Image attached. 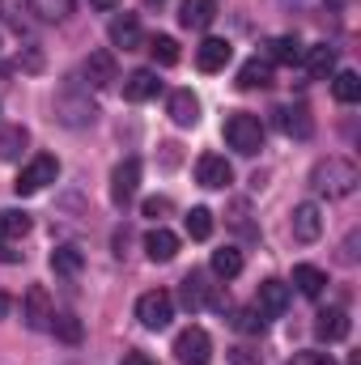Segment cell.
<instances>
[{
	"label": "cell",
	"instance_id": "4316f807",
	"mask_svg": "<svg viewBox=\"0 0 361 365\" xmlns=\"http://www.w3.org/2000/svg\"><path fill=\"white\" fill-rule=\"evenodd\" d=\"M293 284H298V293H306V297H319V293L327 289V276L319 272L315 264H298V268H293Z\"/></svg>",
	"mask_w": 361,
	"mask_h": 365
},
{
	"label": "cell",
	"instance_id": "ab89813d",
	"mask_svg": "<svg viewBox=\"0 0 361 365\" xmlns=\"http://www.w3.org/2000/svg\"><path fill=\"white\" fill-rule=\"evenodd\" d=\"M345 264H357V234H349L345 242Z\"/></svg>",
	"mask_w": 361,
	"mask_h": 365
},
{
	"label": "cell",
	"instance_id": "4dcf8cb0",
	"mask_svg": "<svg viewBox=\"0 0 361 365\" xmlns=\"http://www.w3.org/2000/svg\"><path fill=\"white\" fill-rule=\"evenodd\" d=\"M47 331H56V340H64V344H81V319L77 314H51V327Z\"/></svg>",
	"mask_w": 361,
	"mask_h": 365
},
{
	"label": "cell",
	"instance_id": "1f68e13d",
	"mask_svg": "<svg viewBox=\"0 0 361 365\" xmlns=\"http://www.w3.org/2000/svg\"><path fill=\"white\" fill-rule=\"evenodd\" d=\"M73 4H77V0H30V9H34L43 21H64V17L73 13Z\"/></svg>",
	"mask_w": 361,
	"mask_h": 365
},
{
	"label": "cell",
	"instance_id": "8fae6325",
	"mask_svg": "<svg viewBox=\"0 0 361 365\" xmlns=\"http://www.w3.org/2000/svg\"><path fill=\"white\" fill-rule=\"evenodd\" d=\"M349 331H353V323H349V310H340V306H327V310H319V314H315V336H319V340L336 344V340H345Z\"/></svg>",
	"mask_w": 361,
	"mask_h": 365
},
{
	"label": "cell",
	"instance_id": "f35d334b",
	"mask_svg": "<svg viewBox=\"0 0 361 365\" xmlns=\"http://www.w3.org/2000/svg\"><path fill=\"white\" fill-rule=\"evenodd\" d=\"M119 365H158L149 353H141V349H132V353H123V361Z\"/></svg>",
	"mask_w": 361,
	"mask_h": 365
},
{
	"label": "cell",
	"instance_id": "4fadbf2b",
	"mask_svg": "<svg viewBox=\"0 0 361 365\" xmlns=\"http://www.w3.org/2000/svg\"><path fill=\"white\" fill-rule=\"evenodd\" d=\"M111 43H115V47H123V51H136V47L145 43L141 17H136V13H119V17L111 21Z\"/></svg>",
	"mask_w": 361,
	"mask_h": 365
},
{
	"label": "cell",
	"instance_id": "f1b7e54d",
	"mask_svg": "<svg viewBox=\"0 0 361 365\" xmlns=\"http://www.w3.org/2000/svg\"><path fill=\"white\" fill-rule=\"evenodd\" d=\"M81 268H86V255L77 247H56L51 251V272L56 276H77Z\"/></svg>",
	"mask_w": 361,
	"mask_h": 365
},
{
	"label": "cell",
	"instance_id": "ffe728a7",
	"mask_svg": "<svg viewBox=\"0 0 361 365\" xmlns=\"http://www.w3.org/2000/svg\"><path fill=\"white\" fill-rule=\"evenodd\" d=\"M302 60H306V73H310L315 81H323V77H332V73H336V47H327V43H319V47L302 51Z\"/></svg>",
	"mask_w": 361,
	"mask_h": 365
},
{
	"label": "cell",
	"instance_id": "d6a6232c",
	"mask_svg": "<svg viewBox=\"0 0 361 365\" xmlns=\"http://www.w3.org/2000/svg\"><path fill=\"white\" fill-rule=\"evenodd\" d=\"M149 51H153V60H158L162 68H171V64H179V43H175L171 34H158V38L149 43Z\"/></svg>",
	"mask_w": 361,
	"mask_h": 365
},
{
	"label": "cell",
	"instance_id": "74e56055",
	"mask_svg": "<svg viewBox=\"0 0 361 365\" xmlns=\"http://www.w3.org/2000/svg\"><path fill=\"white\" fill-rule=\"evenodd\" d=\"M230 365H260V353H251L247 344H238V349H230Z\"/></svg>",
	"mask_w": 361,
	"mask_h": 365
},
{
	"label": "cell",
	"instance_id": "d6986e66",
	"mask_svg": "<svg viewBox=\"0 0 361 365\" xmlns=\"http://www.w3.org/2000/svg\"><path fill=\"white\" fill-rule=\"evenodd\" d=\"M171 119H175L179 128H195V123H200V98L191 90H175L171 93Z\"/></svg>",
	"mask_w": 361,
	"mask_h": 365
},
{
	"label": "cell",
	"instance_id": "7bdbcfd3",
	"mask_svg": "<svg viewBox=\"0 0 361 365\" xmlns=\"http://www.w3.org/2000/svg\"><path fill=\"white\" fill-rule=\"evenodd\" d=\"M9 306H13V302H9V297H4V293H0V319H4V314H9Z\"/></svg>",
	"mask_w": 361,
	"mask_h": 365
},
{
	"label": "cell",
	"instance_id": "e0dca14e",
	"mask_svg": "<svg viewBox=\"0 0 361 365\" xmlns=\"http://www.w3.org/2000/svg\"><path fill=\"white\" fill-rule=\"evenodd\" d=\"M213 17H217V0H183L179 4L183 30H208Z\"/></svg>",
	"mask_w": 361,
	"mask_h": 365
},
{
	"label": "cell",
	"instance_id": "30bf717a",
	"mask_svg": "<svg viewBox=\"0 0 361 365\" xmlns=\"http://www.w3.org/2000/svg\"><path fill=\"white\" fill-rule=\"evenodd\" d=\"M136 187H141V162L128 158V162H119V166L111 170V200L123 208V204L136 195Z\"/></svg>",
	"mask_w": 361,
	"mask_h": 365
},
{
	"label": "cell",
	"instance_id": "60d3db41",
	"mask_svg": "<svg viewBox=\"0 0 361 365\" xmlns=\"http://www.w3.org/2000/svg\"><path fill=\"white\" fill-rule=\"evenodd\" d=\"M93 9H102V13H111V9H115V4H119V0H90Z\"/></svg>",
	"mask_w": 361,
	"mask_h": 365
},
{
	"label": "cell",
	"instance_id": "e575fe53",
	"mask_svg": "<svg viewBox=\"0 0 361 365\" xmlns=\"http://www.w3.org/2000/svg\"><path fill=\"white\" fill-rule=\"evenodd\" d=\"M230 323H234L238 331H247V336H260L268 319H264V314H260L255 306H247V310H234V319H230Z\"/></svg>",
	"mask_w": 361,
	"mask_h": 365
},
{
	"label": "cell",
	"instance_id": "d4e9b609",
	"mask_svg": "<svg viewBox=\"0 0 361 365\" xmlns=\"http://www.w3.org/2000/svg\"><path fill=\"white\" fill-rule=\"evenodd\" d=\"M30 234V212L26 208H0V242L26 238Z\"/></svg>",
	"mask_w": 361,
	"mask_h": 365
},
{
	"label": "cell",
	"instance_id": "ba28073f",
	"mask_svg": "<svg viewBox=\"0 0 361 365\" xmlns=\"http://www.w3.org/2000/svg\"><path fill=\"white\" fill-rule=\"evenodd\" d=\"M289 234H293L298 242H315V238L323 234V212H319V204H293V212H289Z\"/></svg>",
	"mask_w": 361,
	"mask_h": 365
},
{
	"label": "cell",
	"instance_id": "ee69618b",
	"mask_svg": "<svg viewBox=\"0 0 361 365\" xmlns=\"http://www.w3.org/2000/svg\"><path fill=\"white\" fill-rule=\"evenodd\" d=\"M145 4H149V9H162V4H166V0H145Z\"/></svg>",
	"mask_w": 361,
	"mask_h": 365
},
{
	"label": "cell",
	"instance_id": "7c38bea8",
	"mask_svg": "<svg viewBox=\"0 0 361 365\" xmlns=\"http://www.w3.org/2000/svg\"><path fill=\"white\" fill-rule=\"evenodd\" d=\"M285 306H289V284H285V280H264V284L255 289V310H260L264 319L285 314Z\"/></svg>",
	"mask_w": 361,
	"mask_h": 365
},
{
	"label": "cell",
	"instance_id": "603a6c76",
	"mask_svg": "<svg viewBox=\"0 0 361 365\" xmlns=\"http://www.w3.org/2000/svg\"><path fill=\"white\" fill-rule=\"evenodd\" d=\"M26 145H30V132H26L21 123L0 128V162H17V158L26 153Z\"/></svg>",
	"mask_w": 361,
	"mask_h": 365
},
{
	"label": "cell",
	"instance_id": "5bb4252c",
	"mask_svg": "<svg viewBox=\"0 0 361 365\" xmlns=\"http://www.w3.org/2000/svg\"><path fill=\"white\" fill-rule=\"evenodd\" d=\"M230 60H234V47H230L225 38H204V43L195 47V64H200L204 73H221Z\"/></svg>",
	"mask_w": 361,
	"mask_h": 365
},
{
	"label": "cell",
	"instance_id": "b9f144b4",
	"mask_svg": "<svg viewBox=\"0 0 361 365\" xmlns=\"http://www.w3.org/2000/svg\"><path fill=\"white\" fill-rule=\"evenodd\" d=\"M0 259H4V264H13V259H17V251H9V247L0 242Z\"/></svg>",
	"mask_w": 361,
	"mask_h": 365
},
{
	"label": "cell",
	"instance_id": "cb8c5ba5",
	"mask_svg": "<svg viewBox=\"0 0 361 365\" xmlns=\"http://www.w3.org/2000/svg\"><path fill=\"white\" fill-rule=\"evenodd\" d=\"M264 86H272V64L255 56L238 68V90H264Z\"/></svg>",
	"mask_w": 361,
	"mask_h": 365
},
{
	"label": "cell",
	"instance_id": "5b68a950",
	"mask_svg": "<svg viewBox=\"0 0 361 365\" xmlns=\"http://www.w3.org/2000/svg\"><path fill=\"white\" fill-rule=\"evenodd\" d=\"M136 319H141V327H149V331L171 327V319H175V297H171L166 289L141 293V302H136Z\"/></svg>",
	"mask_w": 361,
	"mask_h": 365
},
{
	"label": "cell",
	"instance_id": "836d02e7",
	"mask_svg": "<svg viewBox=\"0 0 361 365\" xmlns=\"http://www.w3.org/2000/svg\"><path fill=\"white\" fill-rule=\"evenodd\" d=\"M187 234H191L195 242L213 238V212H208V208H191V212H187Z\"/></svg>",
	"mask_w": 361,
	"mask_h": 365
},
{
	"label": "cell",
	"instance_id": "8d00e7d4",
	"mask_svg": "<svg viewBox=\"0 0 361 365\" xmlns=\"http://www.w3.org/2000/svg\"><path fill=\"white\" fill-rule=\"evenodd\" d=\"M289 365H332V357H327V353L306 349V353H293V357H289Z\"/></svg>",
	"mask_w": 361,
	"mask_h": 365
},
{
	"label": "cell",
	"instance_id": "9a60e30c",
	"mask_svg": "<svg viewBox=\"0 0 361 365\" xmlns=\"http://www.w3.org/2000/svg\"><path fill=\"white\" fill-rule=\"evenodd\" d=\"M276 128H280L285 136L306 140V136L315 132V119H310V110H306V106H280V110H276Z\"/></svg>",
	"mask_w": 361,
	"mask_h": 365
},
{
	"label": "cell",
	"instance_id": "d590c367",
	"mask_svg": "<svg viewBox=\"0 0 361 365\" xmlns=\"http://www.w3.org/2000/svg\"><path fill=\"white\" fill-rule=\"evenodd\" d=\"M171 208H175V204H171L166 195H149V200L141 204V212H145V217H153V221H162V217H166Z\"/></svg>",
	"mask_w": 361,
	"mask_h": 365
},
{
	"label": "cell",
	"instance_id": "3957f363",
	"mask_svg": "<svg viewBox=\"0 0 361 365\" xmlns=\"http://www.w3.org/2000/svg\"><path fill=\"white\" fill-rule=\"evenodd\" d=\"M225 140H230V149H238L243 158H255V153L264 149V123H260L255 115H247V110H234V115L225 119Z\"/></svg>",
	"mask_w": 361,
	"mask_h": 365
},
{
	"label": "cell",
	"instance_id": "ac0fdd59",
	"mask_svg": "<svg viewBox=\"0 0 361 365\" xmlns=\"http://www.w3.org/2000/svg\"><path fill=\"white\" fill-rule=\"evenodd\" d=\"M158 90H162V81H158L153 68H136V73L123 81V98H128V102H149V98H158Z\"/></svg>",
	"mask_w": 361,
	"mask_h": 365
},
{
	"label": "cell",
	"instance_id": "f546056e",
	"mask_svg": "<svg viewBox=\"0 0 361 365\" xmlns=\"http://www.w3.org/2000/svg\"><path fill=\"white\" fill-rule=\"evenodd\" d=\"M213 272L221 276V280H234V276L243 272V251H238V247H221V251H213Z\"/></svg>",
	"mask_w": 361,
	"mask_h": 365
},
{
	"label": "cell",
	"instance_id": "83f0119b",
	"mask_svg": "<svg viewBox=\"0 0 361 365\" xmlns=\"http://www.w3.org/2000/svg\"><path fill=\"white\" fill-rule=\"evenodd\" d=\"M302 60V43L293 34H280L268 43V64H298Z\"/></svg>",
	"mask_w": 361,
	"mask_h": 365
},
{
	"label": "cell",
	"instance_id": "6da1fadb",
	"mask_svg": "<svg viewBox=\"0 0 361 365\" xmlns=\"http://www.w3.org/2000/svg\"><path fill=\"white\" fill-rule=\"evenodd\" d=\"M357 182H361V170L349 158H323V162H315V170H310V187H315L319 195H327V200L353 195Z\"/></svg>",
	"mask_w": 361,
	"mask_h": 365
},
{
	"label": "cell",
	"instance_id": "277c9868",
	"mask_svg": "<svg viewBox=\"0 0 361 365\" xmlns=\"http://www.w3.org/2000/svg\"><path fill=\"white\" fill-rule=\"evenodd\" d=\"M56 179H60V162H56L51 153H39V158H30V166H21L13 191H17V195H39L47 182H56Z\"/></svg>",
	"mask_w": 361,
	"mask_h": 365
},
{
	"label": "cell",
	"instance_id": "7a4b0ae2",
	"mask_svg": "<svg viewBox=\"0 0 361 365\" xmlns=\"http://www.w3.org/2000/svg\"><path fill=\"white\" fill-rule=\"evenodd\" d=\"M93 115H98V106L90 102V93L81 90L77 81H68L64 90L56 93V119L64 128H86V123H93Z\"/></svg>",
	"mask_w": 361,
	"mask_h": 365
},
{
	"label": "cell",
	"instance_id": "2e32d148",
	"mask_svg": "<svg viewBox=\"0 0 361 365\" xmlns=\"http://www.w3.org/2000/svg\"><path fill=\"white\" fill-rule=\"evenodd\" d=\"M145 255H149L153 264H171V259L179 255V238H175L166 225H158V230L145 234Z\"/></svg>",
	"mask_w": 361,
	"mask_h": 365
},
{
	"label": "cell",
	"instance_id": "8992f818",
	"mask_svg": "<svg viewBox=\"0 0 361 365\" xmlns=\"http://www.w3.org/2000/svg\"><path fill=\"white\" fill-rule=\"evenodd\" d=\"M175 361L179 365H213V340L204 327H187L175 336Z\"/></svg>",
	"mask_w": 361,
	"mask_h": 365
},
{
	"label": "cell",
	"instance_id": "7402d4cb",
	"mask_svg": "<svg viewBox=\"0 0 361 365\" xmlns=\"http://www.w3.org/2000/svg\"><path fill=\"white\" fill-rule=\"evenodd\" d=\"M208 302H213V306H225L217 293H208L204 276H187V280H183V306H187V310H204Z\"/></svg>",
	"mask_w": 361,
	"mask_h": 365
},
{
	"label": "cell",
	"instance_id": "52a82bcc",
	"mask_svg": "<svg viewBox=\"0 0 361 365\" xmlns=\"http://www.w3.org/2000/svg\"><path fill=\"white\" fill-rule=\"evenodd\" d=\"M51 314H56V306H51L47 289H43V284H30L26 297H21V323H26L30 331H47V327H51Z\"/></svg>",
	"mask_w": 361,
	"mask_h": 365
},
{
	"label": "cell",
	"instance_id": "484cf974",
	"mask_svg": "<svg viewBox=\"0 0 361 365\" xmlns=\"http://www.w3.org/2000/svg\"><path fill=\"white\" fill-rule=\"evenodd\" d=\"M332 93H336V102H345V106L361 102V77L353 73V68H345V73H332Z\"/></svg>",
	"mask_w": 361,
	"mask_h": 365
},
{
	"label": "cell",
	"instance_id": "44dd1931",
	"mask_svg": "<svg viewBox=\"0 0 361 365\" xmlns=\"http://www.w3.org/2000/svg\"><path fill=\"white\" fill-rule=\"evenodd\" d=\"M86 81H90L93 90H102V86L115 81V56H111V51H90V60H86Z\"/></svg>",
	"mask_w": 361,
	"mask_h": 365
},
{
	"label": "cell",
	"instance_id": "9c48e42d",
	"mask_svg": "<svg viewBox=\"0 0 361 365\" xmlns=\"http://www.w3.org/2000/svg\"><path fill=\"white\" fill-rule=\"evenodd\" d=\"M195 179H200V187H208V191H225L234 182V170H230V162L221 153H204L195 162Z\"/></svg>",
	"mask_w": 361,
	"mask_h": 365
}]
</instances>
